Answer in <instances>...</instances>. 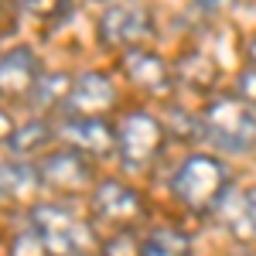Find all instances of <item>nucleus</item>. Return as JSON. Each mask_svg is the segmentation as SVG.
Here are the masks:
<instances>
[{
    "mask_svg": "<svg viewBox=\"0 0 256 256\" xmlns=\"http://www.w3.org/2000/svg\"><path fill=\"white\" fill-rule=\"evenodd\" d=\"M31 232L44 256H89L96 250L92 226L62 202H41L31 208Z\"/></svg>",
    "mask_w": 256,
    "mask_h": 256,
    "instance_id": "nucleus-1",
    "label": "nucleus"
},
{
    "mask_svg": "<svg viewBox=\"0 0 256 256\" xmlns=\"http://www.w3.org/2000/svg\"><path fill=\"white\" fill-rule=\"evenodd\" d=\"M226 188H229V168L212 154H192V158L181 160L174 168V174H171L174 198L198 216L216 212L218 202L226 198Z\"/></svg>",
    "mask_w": 256,
    "mask_h": 256,
    "instance_id": "nucleus-2",
    "label": "nucleus"
},
{
    "mask_svg": "<svg viewBox=\"0 0 256 256\" xmlns=\"http://www.w3.org/2000/svg\"><path fill=\"white\" fill-rule=\"evenodd\" d=\"M202 134L218 150L246 154L256 147V110H250L236 92L208 99V106L202 110Z\"/></svg>",
    "mask_w": 256,
    "mask_h": 256,
    "instance_id": "nucleus-3",
    "label": "nucleus"
},
{
    "mask_svg": "<svg viewBox=\"0 0 256 256\" xmlns=\"http://www.w3.org/2000/svg\"><path fill=\"white\" fill-rule=\"evenodd\" d=\"M99 44H106L110 52H130V48H144L154 38V14L150 7H144L140 0L130 4H110L102 10L96 24Z\"/></svg>",
    "mask_w": 256,
    "mask_h": 256,
    "instance_id": "nucleus-4",
    "label": "nucleus"
},
{
    "mask_svg": "<svg viewBox=\"0 0 256 256\" xmlns=\"http://www.w3.org/2000/svg\"><path fill=\"white\" fill-rule=\"evenodd\" d=\"M164 123L144 110H134V113H123L116 123V150H120V160L123 168L130 171H144L150 168L154 158L160 154L164 147Z\"/></svg>",
    "mask_w": 256,
    "mask_h": 256,
    "instance_id": "nucleus-5",
    "label": "nucleus"
},
{
    "mask_svg": "<svg viewBox=\"0 0 256 256\" xmlns=\"http://www.w3.org/2000/svg\"><path fill=\"white\" fill-rule=\"evenodd\" d=\"M89 208H92V218L102 222V226L130 229L137 218H144V195L134 184H126V181L106 178V181H99L96 188H92Z\"/></svg>",
    "mask_w": 256,
    "mask_h": 256,
    "instance_id": "nucleus-6",
    "label": "nucleus"
},
{
    "mask_svg": "<svg viewBox=\"0 0 256 256\" xmlns=\"http://www.w3.org/2000/svg\"><path fill=\"white\" fill-rule=\"evenodd\" d=\"M120 68L147 96L168 99L174 92V72H171V65L160 58L158 52H150V48H130V52H123L120 55Z\"/></svg>",
    "mask_w": 256,
    "mask_h": 256,
    "instance_id": "nucleus-7",
    "label": "nucleus"
},
{
    "mask_svg": "<svg viewBox=\"0 0 256 256\" xmlns=\"http://www.w3.org/2000/svg\"><path fill=\"white\" fill-rule=\"evenodd\" d=\"M41 184L55 188L62 195H72V192H82L92 184V164L86 160L82 150L76 147H62V150H48L38 164Z\"/></svg>",
    "mask_w": 256,
    "mask_h": 256,
    "instance_id": "nucleus-8",
    "label": "nucleus"
},
{
    "mask_svg": "<svg viewBox=\"0 0 256 256\" xmlns=\"http://www.w3.org/2000/svg\"><path fill=\"white\" fill-rule=\"evenodd\" d=\"M116 106V86L102 72H82L72 82V92L65 99V110L72 116H102Z\"/></svg>",
    "mask_w": 256,
    "mask_h": 256,
    "instance_id": "nucleus-9",
    "label": "nucleus"
},
{
    "mask_svg": "<svg viewBox=\"0 0 256 256\" xmlns=\"http://www.w3.org/2000/svg\"><path fill=\"white\" fill-rule=\"evenodd\" d=\"M58 137L89 158H102L110 150H116V126H110L102 116H72L58 126Z\"/></svg>",
    "mask_w": 256,
    "mask_h": 256,
    "instance_id": "nucleus-10",
    "label": "nucleus"
},
{
    "mask_svg": "<svg viewBox=\"0 0 256 256\" xmlns=\"http://www.w3.org/2000/svg\"><path fill=\"white\" fill-rule=\"evenodd\" d=\"M38 79H41V62L28 44L10 48L7 55H0V96L4 99L31 96Z\"/></svg>",
    "mask_w": 256,
    "mask_h": 256,
    "instance_id": "nucleus-11",
    "label": "nucleus"
},
{
    "mask_svg": "<svg viewBox=\"0 0 256 256\" xmlns=\"http://www.w3.org/2000/svg\"><path fill=\"white\" fill-rule=\"evenodd\" d=\"M218 222L236 242H256V188L226 192L216 208Z\"/></svg>",
    "mask_w": 256,
    "mask_h": 256,
    "instance_id": "nucleus-12",
    "label": "nucleus"
},
{
    "mask_svg": "<svg viewBox=\"0 0 256 256\" xmlns=\"http://www.w3.org/2000/svg\"><path fill=\"white\" fill-rule=\"evenodd\" d=\"M41 188V174L34 164L4 160L0 164V198H24Z\"/></svg>",
    "mask_w": 256,
    "mask_h": 256,
    "instance_id": "nucleus-13",
    "label": "nucleus"
},
{
    "mask_svg": "<svg viewBox=\"0 0 256 256\" xmlns=\"http://www.w3.org/2000/svg\"><path fill=\"white\" fill-rule=\"evenodd\" d=\"M72 76H65V72H48V76H41L38 86L31 89V106L34 110H58L65 106V99L72 92Z\"/></svg>",
    "mask_w": 256,
    "mask_h": 256,
    "instance_id": "nucleus-14",
    "label": "nucleus"
},
{
    "mask_svg": "<svg viewBox=\"0 0 256 256\" xmlns=\"http://www.w3.org/2000/svg\"><path fill=\"white\" fill-rule=\"evenodd\" d=\"M48 144H52V126H48L44 120H31V123L14 126V134H10V140H7V147H10L18 158L41 154V150H48Z\"/></svg>",
    "mask_w": 256,
    "mask_h": 256,
    "instance_id": "nucleus-15",
    "label": "nucleus"
},
{
    "mask_svg": "<svg viewBox=\"0 0 256 256\" xmlns=\"http://www.w3.org/2000/svg\"><path fill=\"white\" fill-rule=\"evenodd\" d=\"M192 253V242L184 232L178 229H154L150 236L144 239V256H188Z\"/></svg>",
    "mask_w": 256,
    "mask_h": 256,
    "instance_id": "nucleus-16",
    "label": "nucleus"
},
{
    "mask_svg": "<svg viewBox=\"0 0 256 256\" xmlns=\"http://www.w3.org/2000/svg\"><path fill=\"white\" fill-rule=\"evenodd\" d=\"M99 256H144V242H140L130 229H120L102 242Z\"/></svg>",
    "mask_w": 256,
    "mask_h": 256,
    "instance_id": "nucleus-17",
    "label": "nucleus"
},
{
    "mask_svg": "<svg viewBox=\"0 0 256 256\" xmlns=\"http://www.w3.org/2000/svg\"><path fill=\"white\" fill-rule=\"evenodd\" d=\"M20 10H28L31 18H58L62 10L68 7V0H18Z\"/></svg>",
    "mask_w": 256,
    "mask_h": 256,
    "instance_id": "nucleus-18",
    "label": "nucleus"
},
{
    "mask_svg": "<svg viewBox=\"0 0 256 256\" xmlns=\"http://www.w3.org/2000/svg\"><path fill=\"white\" fill-rule=\"evenodd\" d=\"M236 96L250 106V110H256V68H242L236 76Z\"/></svg>",
    "mask_w": 256,
    "mask_h": 256,
    "instance_id": "nucleus-19",
    "label": "nucleus"
},
{
    "mask_svg": "<svg viewBox=\"0 0 256 256\" xmlns=\"http://www.w3.org/2000/svg\"><path fill=\"white\" fill-rule=\"evenodd\" d=\"M14 24H18V7L10 0H0V38L14 34Z\"/></svg>",
    "mask_w": 256,
    "mask_h": 256,
    "instance_id": "nucleus-20",
    "label": "nucleus"
},
{
    "mask_svg": "<svg viewBox=\"0 0 256 256\" xmlns=\"http://www.w3.org/2000/svg\"><path fill=\"white\" fill-rule=\"evenodd\" d=\"M195 4L205 10V14H222V10H226L232 0H195Z\"/></svg>",
    "mask_w": 256,
    "mask_h": 256,
    "instance_id": "nucleus-21",
    "label": "nucleus"
},
{
    "mask_svg": "<svg viewBox=\"0 0 256 256\" xmlns=\"http://www.w3.org/2000/svg\"><path fill=\"white\" fill-rule=\"evenodd\" d=\"M10 134H14V120L0 110V144H7V140H10Z\"/></svg>",
    "mask_w": 256,
    "mask_h": 256,
    "instance_id": "nucleus-22",
    "label": "nucleus"
},
{
    "mask_svg": "<svg viewBox=\"0 0 256 256\" xmlns=\"http://www.w3.org/2000/svg\"><path fill=\"white\" fill-rule=\"evenodd\" d=\"M246 58H250V68H256V38L250 41V48H246Z\"/></svg>",
    "mask_w": 256,
    "mask_h": 256,
    "instance_id": "nucleus-23",
    "label": "nucleus"
},
{
    "mask_svg": "<svg viewBox=\"0 0 256 256\" xmlns=\"http://www.w3.org/2000/svg\"><path fill=\"white\" fill-rule=\"evenodd\" d=\"M232 256H256V250H239V253H232Z\"/></svg>",
    "mask_w": 256,
    "mask_h": 256,
    "instance_id": "nucleus-24",
    "label": "nucleus"
},
{
    "mask_svg": "<svg viewBox=\"0 0 256 256\" xmlns=\"http://www.w3.org/2000/svg\"><path fill=\"white\" fill-rule=\"evenodd\" d=\"M92 4H106V0H92Z\"/></svg>",
    "mask_w": 256,
    "mask_h": 256,
    "instance_id": "nucleus-25",
    "label": "nucleus"
}]
</instances>
